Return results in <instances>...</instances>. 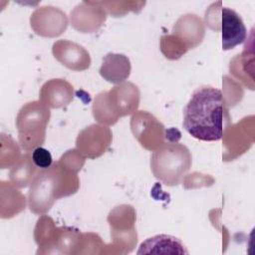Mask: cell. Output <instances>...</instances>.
I'll list each match as a JSON object with an SVG mask.
<instances>
[{"label": "cell", "mask_w": 255, "mask_h": 255, "mask_svg": "<svg viewBox=\"0 0 255 255\" xmlns=\"http://www.w3.org/2000/svg\"><path fill=\"white\" fill-rule=\"evenodd\" d=\"M230 124L222 92L211 86L194 91L183 110V128L193 137L204 141L221 139Z\"/></svg>", "instance_id": "obj_1"}, {"label": "cell", "mask_w": 255, "mask_h": 255, "mask_svg": "<svg viewBox=\"0 0 255 255\" xmlns=\"http://www.w3.org/2000/svg\"><path fill=\"white\" fill-rule=\"evenodd\" d=\"M79 186L77 172L65 166L60 160L46 169H39L28 193L30 210L36 214L46 213L57 199L74 194Z\"/></svg>", "instance_id": "obj_2"}, {"label": "cell", "mask_w": 255, "mask_h": 255, "mask_svg": "<svg viewBox=\"0 0 255 255\" xmlns=\"http://www.w3.org/2000/svg\"><path fill=\"white\" fill-rule=\"evenodd\" d=\"M139 103V91L131 83H124L109 92L100 93L93 105V115L102 124L114 125L121 117L134 112Z\"/></svg>", "instance_id": "obj_3"}, {"label": "cell", "mask_w": 255, "mask_h": 255, "mask_svg": "<svg viewBox=\"0 0 255 255\" xmlns=\"http://www.w3.org/2000/svg\"><path fill=\"white\" fill-rule=\"evenodd\" d=\"M189 149L178 142H167L154 149L150 156V169L156 179L168 186L181 182L191 166Z\"/></svg>", "instance_id": "obj_4"}, {"label": "cell", "mask_w": 255, "mask_h": 255, "mask_svg": "<svg viewBox=\"0 0 255 255\" xmlns=\"http://www.w3.org/2000/svg\"><path fill=\"white\" fill-rule=\"evenodd\" d=\"M50 119V110L41 102H30L18 113L16 126L21 146L27 151L40 146L46 135V128Z\"/></svg>", "instance_id": "obj_5"}, {"label": "cell", "mask_w": 255, "mask_h": 255, "mask_svg": "<svg viewBox=\"0 0 255 255\" xmlns=\"http://www.w3.org/2000/svg\"><path fill=\"white\" fill-rule=\"evenodd\" d=\"M134 211L129 205H122L111 211L108 220L111 225V234L117 246L123 245L124 253H128L136 244L134 230Z\"/></svg>", "instance_id": "obj_6"}, {"label": "cell", "mask_w": 255, "mask_h": 255, "mask_svg": "<svg viewBox=\"0 0 255 255\" xmlns=\"http://www.w3.org/2000/svg\"><path fill=\"white\" fill-rule=\"evenodd\" d=\"M130 128L134 137L148 150H154L164 143L163 125L145 111H138L131 117Z\"/></svg>", "instance_id": "obj_7"}, {"label": "cell", "mask_w": 255, "mask_h": 255, "mask_svg": "<svg viewBox=\"0 0 255 255\" xmlns=\"http://www.w3.org/2000/svg\"><path fill=\"white\" fill-rule=\"evenodd\" d=\"M112 141V131L108 127L92 125L83 129L76 140V146L80 153L96 158L101 156Z\"/></svg>", "instance_id": "obj_8"}, {"label": "cell", "mask_w": 255, "mask_h": 255, "mask_svg": "<svg viewBox=\"0 0 255 255\" xmlns=\"http://www.w3.org/2000/svg\"><path fill=\"white\" fill-rule=\"evenodd\" d=\"M31 26L38 35L44 37H56L67 28L66 14L54 7H42L31 16Z\"/></svg>", "instance_id": "obj_9"}, {"label": "cell", "mask_w": 255, "mask_h": 255, "mask_svg": "<svg viewBox=\"0 0 255 255\" xmlns=\"http://www.w3.org/2000/svg\"><path fill=\"white\" fill-rule=\"evenodd\" d=\"M53 55L62 65L74 71L86 70L91 65L89 52L81 45L68 40L55 42Z\"/></svg>", "instance_id": "obj_10"}, {"label": "cell", "mask_w": 255, "mask_h": 255, "mask_svg": "<svg viewBox=\"0 0 255 255\" xmlns=\"http://www.w3.org/2000/svg\"><path fill=\"white\" fill-rule=\"evenodd\" d=\"M220 11L222 49L231 50L245 41L247 30L241 17L234 10L228 7H223Z\"/></svg>", "instance_id": "obj_11"}, {"label": "cell", "mask_w": 255, "mask_h": 255, "mask_svg": "<svg viewBox=\"0 0 255 255\" xmlns=\"http://www.w3.org/2000/svg\"><path fill=\"white\" fill-rule=\"evenodd\" d=\"M40 102L45 106L59 109L68 106L74 97L73 86L63 79H52L40 90Z\"/></svg>", "instance_id": "obj_12"}, {"label": "cell", "mask_w": 255, "mask_h": 255, "mask_svg": "<svg viewBox=\"0 0 255 255\" xmlns=\"http://www.w3.org/2000/svg\"><path fill=\"white\" fill-rule=\"evenodd\" d=\"M172 35L189 50L199 45L204 37L203 23L194 14L182 15L174 24Z\"/></svg>", "instance_id": "obj_13"}, {"label": "cell", "mask_w": 255, "mask_h": 255, "mask_svg": "<svg viewBox=\"0 0 255 255\" xmlns=\"http://www.w3.org/2000/svg\"><path fill=\"white\" fill-rule=\"evenodd\" d=\"M188 254L183 243L176 237L160 234L143 241L137 254Z\"/></svg>", "instance_id": "obj_14"}, {"label": "cell", "mask_w": 255, "mask_h": 255, "mask_svg": "<svg viewBox=\"0 0 255 255\" xmlns=\"http://www.w3.org/2000/svg\"><path fill=\"white\" fill-rule=\"evenodd\" d=\"M130 73L129 60L122 54L109 53L103 59L100 68L101 76L110 83H122L128 78Z\"/></svg>", "instance_id": "obj_15"}, {"label": "cell", "mask_w": 255, "mask_h": 255, "mask_svg": "<svg viewBox=\"0 0 255 255\" xmlns=\"http://www.w3.org/2000/svg\"><path fill=\"white\" fill-rule=\"evenodd\" d=\"M56 232L57 227L50 217L43 215L41 218H39L35 228V241L39 246L37 254H47L54 241Z\"/></svg>", "instance_id": "obj_16"}, {"label": "cell", "mask_w": 255, "mask_h": 255, "mask_svg": "<svg viewBox=\"0 0 255 255\" xmlns=\"http://www.w3.org/2000/svg\"><path fill=\"white\" fill-rule=\"evenodd\" d=\"M36 165L32 157L28 154L23 155L11 170L10 178L13 184L18 187H25L32 182L36 174Z\"/></svg>", "instance_id": "obj_17"}, {"label": "cell", "mask_w": 255, "mask_h": 255, "mask_svg": "<svg viewBox=\"0 0 255 255\" xmlns=\"http://www.w3.org/2000/svg\"><path fill=\"white\" fill-rule=\"evenodd\" d=\"M160 49L163 55L170 60L178 59L188 51L184 44L173 35H166L161 37Z\"/></svg>", "instance_id": "obj_18"}, {"label": "cell", "mask_w": 255, "mask_h": 255, "mask_svg": "<svg viewBox=\"0 0 255 255\" xmlns=\"http://www.w3.org/2000/svg\"><path fill=\"white\" fill-rule=\"evenodd\" d=\"M31 157L34 164L39 169H46L53 164V158L50 151L41 146H38L33 150Z\"/></svg>", "instance_id": "obj_19"}]
</instances>
